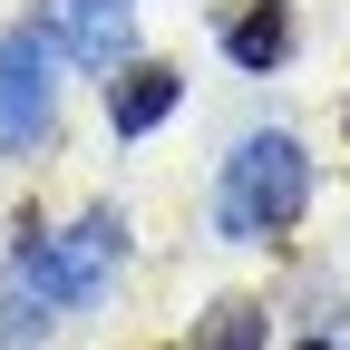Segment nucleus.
I'll list each match as a JSON object with an SVG mask.
<instances>
[{
	"label": "nucleus",
	"mask_w": 350,
	"mask_h": 350,
	"mask_svg": "<svg viewBox=\"0 0 350 350\" xmlns=\"http://www.w3.org/2000/svg\"><path fill=\"white\" fill-rule=\"evenodd\" d=\"M39 10H49L59 59H78V68H126L137 59V0H39Z\"/></svg>",
	"instance_id": "4"
},
{
	"label": "nucleus",
	"mask_w": 350,
	"mask_h": 350,
	"mask_svg": "<svg viewBox=\"0 0 350 350\" xmlns=\"http://www.w3.org/2000/svg\"><path fill=\"white\" fill-rule=\"evenodd\" d=\"M175 107H185V68H175V59H126V68H107V126H117V137H156Z\"/></svg>",
	"instance_id": "5"
},
{
	"label": "nucleus",
	"mask_w": 350,
	"mask_h": 350,
	"mask_svg": "<svg viewBox=\"0 0 350 350\" xmlns=\"http://www.w3.org/2000/svg\"><path fill=\"white\" fill-rule=\"evenodd\" d=\"M312 214V146L292 126H243L214 165V234L224 243H273Z\"/></svg>",
	"instance_id": "2"
},
{
	"label": "nucleus",
	"mask_w": 350,
	"mask_h": 350,
	"mask_svg": "<svg viewBox=\"0 0 350 350\" xmlns=\"http://www.w3.org/2000/svg\"><path fill=\"white\" fill-rule=\"evenodd\" d=\"M262 301L253 292H224V301H204L195 312V331H185V350H262Z\"/></svg>",
	"instance_id": "7"
},
{
	"label": "nucleus",
	"mask_w": 350,
	"mask_h": 350,
	"mask_svg": "<svg viewBox=\"0 0 350 350\" xmlns=\"http://www.w3.org/2000/svg\"><path fill=\"white\" fill-rule=\"evenodd\" d=\"M59 39L20 20V29H0V156L29 165V156H49L59 146Z\"/></svg>",
	"instance_id": "3"
},
{
	"label": "nucleus",
	"mask_w": 350,
	"mask_h": 350,
	"mask_svg": "<svg viewBox=\"0 0 350 350\" xmlns=\"http://www.w3.org/2000/svg\"><path fill=\"white\" fill-rule=\"evenodd\" d=\"M156 350H185V340H156Z\"/></svg>",
	"instance_id": "9"
},
{
	"label": "nucleus",
	"mask_w": 350,
	"mask_h": 350,
	"mask_svg": "<svg viewBox=\"0 0 350 350\" xmlns=\"http://www.w3.org/2000/svg\"><path fill=\"white\" fill-rule=\"evenodd\" d=\"M292 350H350V340H331V331H301V340H292Z\"/></svg>",
	"instance_id": "8"
},
{
	"label": "nucleus",
	"mask_w": 350,
	"mask_h": 350,
	"mask_svg": "<svg viewBox=\"0 0 350 350\" xmlns=\"http://www.w3.org/2000/svg\"><path fill=\"white\" fill-rule=\"evenodd\" d=\"M126 262V214L88 204L78 224H49L39 204L10 214V282H0V350H29L59 312H88V301H107Z\"/></svg>",
	"instance_id": "1"
},
{
	"label": "nucleus",
	"mask_w": 350,
	"mask_h": 350,
	"mask_svg": "<svg viewBox=\"0 0 350 350\" xmlns=\"http://www.w3.org/2000/svg\"><path fill=\"white\" fill-rule=\"evenodd\" d=\"M214 39H224V59H234L243 78H273V68L301 49V20H292V0H234Z\"/></svg>",
	"instance_id": "6"
}]
</instances>
